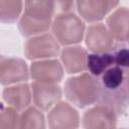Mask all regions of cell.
I'll return each mask as SVG.
<instances>
[{
	"label": "cell",
	"mask_w": 129,
	"mask_h": 129,
	"mask_svg": "<svg viewBox=\"0 0 129 129\" xmlns=\"http://www.w3.org/2000/svg\"><path fill=\"white\" fill-rule=\"evenodd\" d=\"M113 40L107 27L103 23L89 26L86 35V44L88 48L95 53H103L111 50L114 46Z\"/></svg>",
	"instance_id": "8fae6325"
},
{
	"label": "cell",
	"mask_w": 129,
	"mask_h": 129,
	"mask_svg": "<svg viewBox=\"0 0 129 129\" xmlns=\"http://www.w3.org/2000/svg\"><path fill=\"white\" fill-rule=\"evenodd\" d=\"M113 52V58H114V64L123 68V69H127L128 67V49L126 47V45L123 44H119L116 46H113L112 48Z\"/></svg>",
	"instance_id": "44dd1931"
},
{
	"label": "cell",
	"mask_w": 129,
	"mask_h": 129,
	"mask_svg": "<svg viewBox=\"0 0 129 129\" xmlns=\"http://www.w3.org/2000/svg\"><path fill=\"white\" fill-rule=\"evenodd\" d=\"M28 80L26 62L18 57H4L0 61V84L9 86Z\"/></svg>",
	"instance_id": "52a82bcc"
},
{
	"label": "cell",
	"mask_w": 129,
	"mask_h": 129,
	"mask_svg": "<svg viewBox=\"0 0 129 129\" xmlns=\"http://www.w3.org/2000/svg\"><path fill=\"white\" fill-rule=\"evenodd\" d=\"M3 99L16 111L24 110L31 102L29 86L27 84H20L8 87L3 91Z\"/></svg>",
	"instance_id": "9a60e30c"
},
{
	"label": "cell",
	"mask_w": 129,
	"mask_h": 129,
	"mask_svg": "<svg viewBox=\"0 0 129 129\" xmlns=\"http://www.w3.org/2000/svg\"><path fill=\"white\" fill-rule=\"evenodd\" d=\"M3 58H4V56H3V55H1V54H0V61H1V60H2V59H3Z\"/></svg>",
	"instance_id": "7402d4cb"
},
{
	"label": "cell",
	"mask_w": 129,
	"mask_h": 129,
	"mask_svg": "<svg viewBox=\"0 0 129 129\" xmlns=\"http://www.w3.org/2000/svg\"><path fill=\"white\" fill-rule=\"evenodd\" d=\"M87 50L82 46H68L61 51V60L68 74H77L87 70Z\"/></svg>",
	"instance_id": "5bb4252c"
},
{
	"label": "cell",
	"mask_w": 129,
	"mask_h": 129,
	"mask_svg": "<svg viewBox=\"0 0 129 129\" xmlns=\"http://www.w3.org/2000/svg\"><path fill=\"white\" fill-rule=\"evenodd\" d=\"M99 83L102 90H117L128 85V71L127 69L113 66L101 75Z\"/></svg>",
	"instance_id": "2e32d148"
},
{
	"label": "cell",
	"mask_w": 129,
	"mask_h": 129,
	"mask_svg": "<svg viewBox=\"0 0 129 129\" xmlns=\"http://www.w3.org/2000/svg\"><path fill=\"white\" fill-rule=\"evenodd\" d=\"M31 87L33 92V103L42 111L48 110L61 98L60 87L56 84L33 82Z\"/></svg>",
	"instance_id": "30bf717a"
},
{
	"label": "cell",
	"mask_w": 129,
	"mask_h": 129,
	"mask_svg": "<svg viewBox=\"0 0 129 129\" xmlns=\"http://www.w3.org/2000/svg\"><path fill=\"white\" fill-rule=\"evenodd\" d=\"M117 115L108 107L99 104L85 112L84 129H116Z\"/></svg>",
	"instance_id": "8992f818"
},
{
	"label": "cell",
	"mask_w": 129,
	"mask_h": 129,
	"mask_svg": "<svg viewBox=\"0 0 129 129\" xmlns=\"http://www.w3.org/2000/svg\"><path fill=\"white\" fill-rule=\"evenodd\" d=\"M100 104L111 109L116 115L123 114L128 105V85L117 90H102L100 89L99 100Z\"/></svg>",
	"instance_id": "4fadbf2b"
},
{
	"label": "cell",
	"mask_w": 129,
	"mask_h": 129,
	"mask_svg": "<svg viewBox=\"0 0 129 129\" xmlns=\"http://www.w3.org/2000/svg\"><path fill=\"white\" fill-rule=\"evenodd\" d=\"M77 9L80 15L89 22L102 20L113 8L119 5V1L112 0H80L77 1Z\"/></svg>",
	"instance_id": "9c48e42d"
},
{
	"label": "cell",
	"mask_w": 129,
	"mask_h": 129,
	"mask_svg": "<svg viewBox=\"0 0 129 129\" xmlns=\"http://www.w3.org/2000/svg\"><path fill=\"white\" fill-rule=\"evenodd\" d=\"M55 4L51 1H26L18 28L22 35L32 36L47 31L51 25Z\"/></svg>",
	"instance_id": "6da1fadb"
},
{
	"label": "cell",
	"mask_w": 129,
	"mask_h": 129,
	"mask_svg": "<svg viewBox=\"0 0 129 129\" xmlns=\"http://www.w3.org/2000/svg\"><path fill=\"white\" fill-rule=\"evenodd\" d=\"M114 58L111 52L91 53L87 55V69L94 77H100L105 71L113 67Z\"/></svg>",
	"instance_id": "e0dca14e"
},
{
	"label": "cell",
	"mask_w": 129,
	"mask_h": 129,
	"mask_svg": "<svg viewBox=\"0 0 129 129\" xmlns=\"http://www.w3.org/2000/svg\"><path fill=\"white\" fill-rule=\"evenodd\" d=\"M30 76L35 82L56 84L63 77V69L56 59L34 61L30 67Z\"/></svg>",
	"instance_id": "ba28073f"
},
{
	"label": "cell",
	"mask_w": 129,
	"mask_h": 129,
	"mask_svg": "<svg viewBox=\"0 0 129 129\" xmlns=\"http://www.w3.org/2000/svg\"><path fill=\"white\" fill-rule=\"evenodd\" d=\"M59 45L51 34H42L29 38L24 45L25 56L29 59L46 58L57 55Z\"/></svg>",
	"instance_id": "5b68a950"
},
{
	"label": "cell",
	"mask_w": 129,
	"mask_h": 129,
	"mask_svg": "<svg viewBox=\"0 0 129 129\" xmlns=\"http://www.w3.org/2000/svg\"><path fill=\"white\" fill-rule=\"evenodd\" d=\"M17 129H45L43 114L34 107L27 108L19 116Z\"/></svg>",
	"instance_id": "ac0fdd59"
},
{
	"label": "cell",
	"mask_w": 129,
	"mask_h": 129,
	"mask_svg": "<svg viewBox=\"0 0 129 129\" xmlns=\"http://www.w3.org/2000/svg\"><path fill=\"white\" fill-rule=\"evenodd\" d=\"M49 129H77L80 125L78 111L66 102H59L47 115Z\"/></svg>",
	"instance_id": "277c9868"
},
{
	"label": "cell",
	"mask_w": 129,
	"mask_h": 129,
	"mask_svg": "<svg viewBox=\"0 0 129 129\" xmlns=\"http://www.w3.org/2000/svg\"><path fill=\"white\" fill-rule=\"evenodd\" d=\"M128 24L129 11L126 7L117 8L107 18V29L112 38L119 42H126L128 40Z\"/></svg>",
	"instance_id": "7c38bea8"
},
{
	"label": "cell",
	"mask_w": 129,
	"mask_h": 129,
	"mask_svg": "<svg viewBox=\"0 0 129 129\" xmlns=\"http://www.w3.org/2000/svg\"><path fill=\"white\" fill-rule=\"evenodd\" d=\"M64 95L70 102L79 108L92 105L99 100V80L87 73L72 77L66 82Z\"/></svg>",
	"instance_id": "7a4b0ae2"
},
{
	"label": "cell",
	"mask_w": 129,
	"mask_h": 129,
	"mask_svg": "<svg viewBox=\"0 0 129 129\" xmlns=\"http://www.w3.org/2000/svg\"><path fill=\"white\" fill-rule=\"evenodd\" d=\"M22 5L21 1H0V22L12 23L16 21Z\"/></svg>",
	"instance_id": "d6986e66"
},
{
	"label": "cell",
	"mask_w": 129,
	"mask_h": 129,
	"mask_svg": "<svg viewBox=\"0 0 129 129\" xmlns=\"http://www.w3.org/2000/svg\"><path fill=\"white\" fill-rule=\"evenodd\" d=\"M51 28L58 42L69 45L82 41L85 32V23L74 13L63 12L54 18Z\"/></svg>",
	"instance_id": "3957f363"
},
{
	"label": "cell",
	"mask_w": 129,
	"mask_h": 129,
	"mask_svg": "<svg viewBox=\"0 0 129 129\" xmlns=\"http://www.w3.org/2000/svg\"><path fill=\"white\" fill-rule=\"evenodd\" d=\"M19 115L12 107L4 108L0 111V129H17Z\"/></svg>",
	"instance_id": "ffe728a7"
},
{
	"label": "cell",
	"mask_w": 129,
	"mask_h": 129,
	"mask_svg": "<svg viewBox=\"0 0 129 129\" xmlns=\"http://www.w3.org/2000/svg\"><path fill=\"white\" fill-rule=\"evenodd\" d=\"M123 129H125V128H123Z\"/></svg>",
	"instance_id": "603a6c76"
}]
</instances>
